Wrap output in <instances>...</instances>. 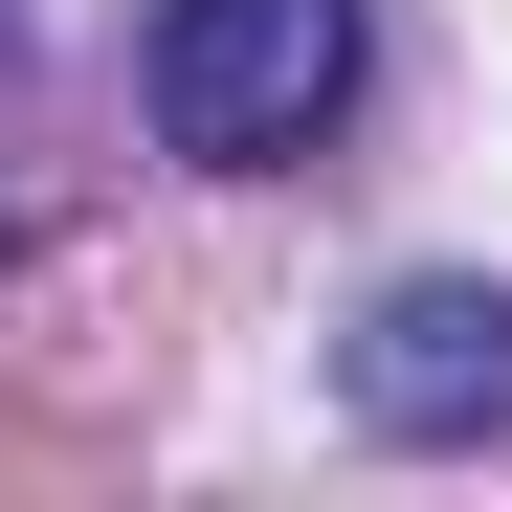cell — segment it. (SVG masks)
<instances>
[{"label": "cell", "instance_id": "1", "mask_svg": "<svg viewBox=\"0 0 512 512\" xmlns=\"http://www.w3.org/2000/svg\"><path fill=\"white\" fill-rule=\"evenodd\" d=\"M357 0H156V45H134V90L156 134L201 156V179H268V156H312L334 112H357Z\"/></svg>", "mask_w": 512, "mask_h": 512}, {"label": "cell", "instance_id": "2", "mask_svg": "<svg viewBox=\"0 0 512 512\" xmlns=\"http://www.w3.org/2000/svg\"><path fill=\"white\" fill-rule=\"evenodd\" d=\"M334 401H357V446H490L512 423V290H468V268L379 290L357 357H334Z\"/></svg>", "mask_w": 512, "mask_h": 512}]
</instances>
